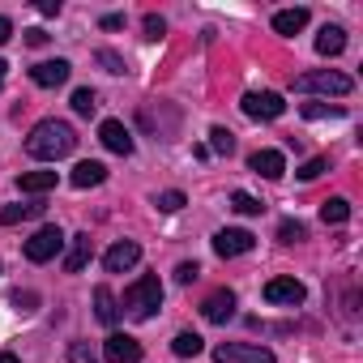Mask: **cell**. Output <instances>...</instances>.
Returning a JSON list of instances; mask_svg holds the SVG:
<instances>
[{
    "label": "cell",
    "mask_w": 363,
    "mask_h": 363,
    "mask_svg": "<svg viewBox=\"0 0 363 363\" xmlns=\"http://www.w3.org/2000/svg\"><path fill=\"white\" fill-rule=\"evenodd\" d=\"M18 184H22V193H30V197L52 193V189H56V171H26Z\"/></svg>",
    "instance_id": "19"
},
{
    "label": "cell",
    "mask_w": 363,
    "mask_h": 363,
    "mask_svg": "<svg viewBox=\"0 0 363 363\" xmlns=\"http://www.w3.org/2000/svg\"><path fill=\"white\" fill-rule=\"evenodd\" d=\"M141 26H145V39H150V43H158V39L167 35V22H162L158 13H145V22H141Z\"/></svg>",
    "instance_id": "29"
},
{
    "label": "cell",
    "mask_w": 363,
    "mask_h": 363,
    "mask_svg": "<svg viewBox=\"0 0 363 363\" xmlns=\"http://www.w3.org/2000/svg\"><path fill=\"white\" fill-rule=\"evenodd\" d=\"M231 210H235V214H261L265 206H261L257 197H248V193H231Z\"/></svg>",
    "instance_id": "27"
},
{
    "label": "cell",
    "mask_w": 363,
    "mask_h": 363,
    "mask_svg": "<svg viewBox=\"0 0 363 363\" xmlns=\"http://www.w3.org/2000/svg\"><path fill=\"white\" fill-rule=\"evenodd\" d=\"M39 13H43V18H56V13H60V0H43Z\"/></svg>",
    "instance_id": "36"
},
{
    "label": "cell",
    "mask_w": 363,
    "mask_h": 363,
    "mask_svg": "<svg viewBox=\"0 0 363 363\" xmlns=\"http://www.w3.org/2000/svg\"><path fill=\"white\" fill-rule=\"evenodd\" d=\"M9 35H13V22H9V18H0V43H5Z\"/></svg>",
    "instance_id": "38"
},
{
    "label": "cell",
    "mask_w": 363,
    "mask_h": 363,
    "mask_svg": "<svg viewBox=\"0 0 363 363\" xmlns=\"http://www.w3.org/2000/svg\"><path fill=\"white\" fill-rule=\"evenodd\" d=\"M210 150H214V154H231V150H235V137H231L227 128H210Z\"/></svg>",
    "instance_id": "26"
},
{
    "label": "cell",
    "mask_w": 363,
    "mask_h": 363,
    "mask_svg": "<svg viewBox=\"0 0 363 363\" xmlns=\"http://www.w3.org/2000/svg\"><path fill=\"white\" fill-rule=\"evenodd\" d=\"M248 167H252L257 175H265V179H282V175H286V158H282V150H257V154L248 158Z\"/></svg>",
    "instance_id": "15"
},
{
    "label": "cell",
    "mask_w": 363,
    "mask_h": 363,
    "mask_svg": "<svg viewBox=\"0 0 363 363\" xmlns=\"http://www.w3.org/2000/svg\"><path fill=\"white\" fill-rule=\"evenodd\" d=\"M201 346H206V342H201L197 333H189V329H184V333H175V342H171V350H175L179 359H197Z\"/></svg>",
    "instance_id": "22"
},
{
    "label": "cell",
    "mask_w": 363,
    "mask_h": 363,
    "mask_svg": "<svg viewBox=\"0 0 363 363\" xmlns=\"http://www.w3.org/2000/svg\"><path fill=\"white\" fill-rule=\"evenodd\" d=\"M69 359H73V363H94V350H90L86 342H73V346H69Z\"/></svg>",
    "instance_id": "33"
},
{
    "label": "cell",
    "mask_w": 363,
    "mask_h": 363,
    "mask_svg": "<svg viewBox=\"0 0 363 363\" xmlns=\"http://www.w3.org/2000/svg\"><path fill=\"white\" fill-rule=\"evenodd\" d=\"M73 189H99L103 184V179H107V167L103 162H94V158H86V162H77L73 167Z\"/></svg>",
    "instance_id": "16"
},
{
    "label": "cell",
    "mask_w": 363,
    "mask_h": 363,
    "mask_svg": "<svg viewBox=\"0 0 363 363\" xmlns=\"http://www.w3.org/2000/svg\"><path fill=\"white\" fill-rule=\"evenodd\" d=\"M0 363H22V359H18L13 350H0Z\"/></svg>",
    "instance_id": "39"
},
{
    "label": "cell",
    "mask_w": 363,
    "mask_h": 363,
    "mask_svg": "<svg viewBox=\"0 0 363 363\" xmlns=\"http://www.w3.org/2000/svg\"><path fill=\"white\" fill-rule=\"evenodd\" d=\"M342 48H346V30H342V26H320L316 52H320V56H342Z\"/></svg>",
    "instance_id": "17"
},
{
    "label": "cell",
    "mask_w": 363,
    "mask_h": 363,
    "mask_svg": "<svg viewBox=\"0 0 363 363\" xmlns=\"http://www.w3.org/2000/svg\"><path fill=\"white\" fill-rule=\"evenodd\" d=\"M158 308H162V282H158V274H141V278L124 291V312L137 316V320H145V316H154Z\"/></svg>",
    "instance_id": "2"
},
{
    "label": "cell",
    "mask_w": 363,
    "mask_h": 363,
    "mask_svg": "<svg viewBox=\"0 0 363 363\" xmlns=\"http://www.w3.org/2000/svg\"><path fill=\"white\" fill-rule=\"evenodd\" d=\"M94 107H99V94H94L90 86L73 90V111H77V116H94Z\"/></svg>",
    "instance_id": "24"
},
{
    "label": "cell",
    "mask_w": 363,
    "mask_h": 363,
    "mask_svg": "<svg viewBox=\"0 0 363 363\" xmlns=\"http://www.w3.org/2000/svg\"><path fill=\"white\" fill-rule=\"evenodd\" d=\"M299 111H303L308 120H325V116H333V120H337V116H342V107H333V103H303Z\"/></svg>",
    "instance_id": "25"
},
{
    "label": "cell",
    "mask_w": 363,
    "mask_h": 363,
    "mask_svg": "<svg viewBox=\"0 0 363 363\" xmlns=\"http://www.w3.org/2000/svg\"><path fill=\"white\" fill-rule=\"evenodd\" d=\"M26 43H30V48H43V43H48V35H43V30H26Z\"/></svg>",
    "instance_id": "37"
},
{
    "label": "cell",
    "mask_w": 363,
    "mask_h": 363,
    "mask_svg": "<svg viewBox=\"0 0 363 363\" xmlns=\"http://www.w3.org/2000/svg\"><path fill=\"white\" fill-rule=\"evenodd\" d=\"M103 359H107V363H137V359H141V342H137L133 333H111V337L103 342Z\"/></svg>",
    "instance_id": "10"
},
{
    "label": "cell",
    "mask_w": 363,
    "mask_h": 363,
    "mask_svg": "<svg viewBox=\"0 0 363 363\" xmlns=\"http://www.w3.org/2000/svg\"><path fill=\"white\" fill-rule=\"evenodd\" d=\"M303 235H308V231H303V223H295V218H286V223L278 227V240H282V244H299Z\"/></svg>",
    "instance_id": "28"
},
{
    "label": "cell",
    "mask_w": 363,
    "mask_h": 363,
    "mask_svg": "<svg viewBox=\"0 0 363 363\" xmlns=\"http://www.w3.org/2000/svg\"><path fill=\"white\" fill-rule=\"evenodd\" d=\"M201 316L210 320V325H227L231 316H235V291H214V295H206V303H201Z\"/></svg>",
    "instance_id": "12"
},
{
    "label": "cell",
    "mask_w": 363,
    "mask_h": 363,
    "mask_svg": "<svg viewBox=\"0 0 363 363\" xmlns=\"http://www.w3.org/2000/svg\"><path fill=\"white\" fill-rule=\"evenodd\" d=\"M69 73H73V65L56 56V60L35 65V69H30V82H35V86H43V90H56V86H65V82H69Z\"/></svg>",
    "instance_id": "11"
},
{
    "label": "cell",
    "mask_w": 363,
    "mask_h": 363,
    "mask_svg": "<svg viewBox=\"0 0 363 363\" xmlns=\"http://www.w3.org/2000/svg\"><path fill=\"white\" fill-rule=\"evenodd\" d=\"M308 26V9H282V13H274V30L278 35H299Z\"/></svg>",
    "instance_id": "20"
},
{
    "label": "cell",
    "mask_w": 363,
    "mask_h": 363,
    "mask_svg": "<svg viewBox=\"0 0 363 363\" xmlns=\"http://www.w3.org/2000/svg\"><path fill=\"white\" fill-rule=\"evenodd\" d=\"M90 257H94V244H90V231H82V235H73V240H69V252H65V274H82V269L90 265Z\"/></svg>",
    "instance_id": "14"
},
{
    "label": "cell",
    "mask_w": 363,
    "mask_h": 363,
    "mask_svg": "<svg viewBox=\"0 0 363 363\" xmlns=\"http://www.w3.org/2000/svg\"><path fill=\"white\" fill-rule=\"evenodd\" d=\"M295 90L299 94H333V99H342V94L354 90V82L346 73H337V69H316V73L295 77Z\"/></svg>",
    "instance_id": "3"
},
{
    "label": "cell",
    "mask_w": 363,
    "mask_h": 363,
    "mask_svg": "<svg viewBox=\"0 0 363 363\" xmlns=\"http://www.w3.org/2000/svg\"><path fill=\"white\" fill-rule=\"evenodd\" d=\"M69 240H65V231L56 227V223H48V227H39L30 240H26V261H35V265H43V261H52V257H60V248H65Z\"/></svg>",
    "instance_id": "4"
},
{
    "label": "cell",
    "mask_w": 363,
    "mask_h": 363,
    "mask_svg": "<svg viewBox=\"0 0 363 363\" xmlns=\"http://www.w3.org/2000/svg\"><path fill=\"white\" fill-rule=\"evenodd\" d=\"M214 359L218 363H274V350L252 346V342H223V346H214Z\"/></svg>",
    "instance_id": "5"
},
{
    "label": "cell",
    "mask_w": 363,
    "mask_h": 363,
    "mask_svg": "<svg viewBox=\"0 0 363 363\" xmlns=\"http://www.w3.org/2000/svg\"><path fill=\"white\" fill-rule=\"evenodd\" d=\"M252 244H257V235L252 231H244V227H223L218 235H214V252L227 261V257H244V252H252Z\"/></svg>",
    "instance_id": "7"
},
{
    "label": "cell",
    "mask_w": 363,
    "mask_h": 363,
    "mask_svg": "<svg viewBox=\"0 0 363 363\" xmlns=\"http://www.w3.org/2000/svg\"><path fill=\"white\" fill-rule=\"evenodd\" d=\"M320 171H329V158H325V154H320V158H308V162H303L295 175H299V179H316Z\"/></svg>",
    "instance_id": "30"
},
{
    "label": "cell",
    "mask_w": 363,
    "mask_h": 363,
    "mask_svg": "<svg viewBox=\"0 0 363 363\" xmlns=\"http://www.w3.org/2000/svg\"><path fill=\"white\" fill-rule=\"evenodd\" d=\"M99 141H103L111 154H124V158L133 154V133H128L120 120H103V124H99Z\"/></svg>",
    "instance_id": "13"
},
{
    "label": "cell",
    "mask_w": 363,
    "mask_h": 363,
    "mask_svg": "<svg viewBox=\"0 0 363 363\" xmlns=\"http://www.w3.org/2000/svg\"><path fill=\"white\" fill-rule=\"evenodd\" d=\"M197 274H201V269H197V261H184V265H175V278L184 282V286H189V282H197Z\"/></svg>",
    "instance_id": "34"
},
{
    "label": "cell",
    "mask_w": 363,
    "mask_h": 363,
    "mask_svg": "<svg viewBox=\"0 0 363 363\" xmlns=\"http://www.w3.org/2000/svg\"><path fill=\"white\" fill-rule=\"evenodd\" d=\"M5 69H9V65H5V60H0V86H5Z\"/></svg>",
    "instance_id": "40"
},
{
    "label": "cell",
    "mask_w": 363,
    "mask_h": 363,
    "mask_svg": "<svg viewBox=\"0 0 363 363\" xmlns=\"http://www.w3.org/2000/svg\"><path fill=\"white\" fill-rule=\"evenodd\" d=\"M350 218V201L346 197H329V201H320V223L325 227H342Z\"/></svg>",
    "instance_id": "21"
},
{
    "label": "cell",
    "mask_w": 363,
    "mask_h": 363,
    "mask_svg": "<svg viewBox=\"0 0 363 363\" xmlns=\"http://www.w3.org/2000/svg\"><path fill=\"white\" fill-rule=\"evenodd\" d=\"M99 26H103V30H120V26H124V13H107Z\"/></svg>",
    "instance_id": "35"
},
{
    "label": "cell",
    "mask_w": 363,
    "mask_h": 363,
    "mask_svg": "<svg viewBox=\"0 0 363 363\" xmlns=\"http://www.w3.org/2000/svg\"><path fill=\"white\" fill-rule=\"evenodd\" d=\"M99 65H103L107 73H128V65H124V56H116V52H107V48L99 52Z\"/></svg>",
    "instance_id": "32"
},
{
    "label": "cell",
    "mask_w": 363,
    "mask_h": 363,
    "mask_svg": "<svg viewBox=\"0 0 363 363\" xmlns=\"http://www.w3.org/2000/svg\"><path fill=\"white\" fill-rule=\"evenodd\" d=\"M303 282L299 278H269L265 282V303H286V308H299L303 303Z\"/></svg>",
    "instance_id": "9"
},
{
    "label": "cell",
    "mask_w": 363,
    "mask_h": 363,
    "mask_svg": "<svg viewBox=\"0 0 363 363\" xmlns=\"http://www.w3.org/2000/svg\"><path fill=\"white\" fill-rule=\"evenodd\" d=\"M244 116H252V120H278L282 111H286V103H282V94H274V90H252V94H244Z\"/></svg>",
    "instance_id": "6"
},
{
    "label": "cell",
    "mask_w": 363,
    "mask_h": 363,
    "mask_svg": "<svg viewBox=\"0 0 363 363\" xmlns=\"http://www.w3.org/2000/svg\"><path fill=\"white\" fill-rule=\"evenodd\" d=\"M39 214H43V206H5V210H0V223L13 227V223H22V218H39Z\"/></svg>",
    "instance_id": "23"
},
{
    "label": "cell",
    "mask_w": 363,
    "mask_h": 363,
    "mask_svg": "<svg viewBox=\"0 0 363 363\" xmlns=\"http://www.w3.org/2000/svg\"><path fill=\"white\" fill-rule=\"evenodd\" d=\"M141 261V244L137 240H120V244H111L107 252H103V269L107 274H124V269H133Z\"/></svg>",
    "instance_id": "8"
},
{
    "label": "cell",
    "mask_w": 363,
    "mask_h": 363,
    "mask_svg": "<svg viewBox=\"0 0 363 363\" xmlns=\"http://www.w3.org/2000/svg\"><path fill=\"white\" fill-rule=\"evenodd\" d=\"M158 210H162V214H175V210H184V193H179V189L162 193V197H158Z\"/></svg>",
    "instance_id": "31"
},
{
    "label": "cell",
    "mask_w": 363,
    "mask_h": 363,
    "mask_svg": "<svg viewBox=\"0 0 363 363\" xmlns=\"http://www.w3.org/2000/svg\"><path fill=\"white\" fill-rule=\"evenodd\" d=\"M73 145H77V133L65 120H39L30 128V137H26V154L30 158H43V162H56V158L73 154Z\"/></svg>",
    "instance_id": "1"
},
{
    "label": "cell",
    "mask_w": 363,
    "mask_h": 363,
    "mask_svg": "<svg viewBox=\"0 0 363 363\" xmlns=\"http://www.w3.org/2000/svg\"><path fill=\"white\" fill-rule=\"evenodd\" d=\"M94 316H99L103 325H116V320H120V303H116V295H111L107 286H94Z\"/></svg>",
    "instance_id": "18"
}]
</instances>
